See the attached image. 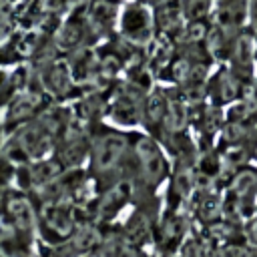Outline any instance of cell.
<instances>
[{"instance_id":"6da1fadb","label":"cell","mask_w":257,"mask_h":257,"mask_svg":"<svg viewBox=\"0 0 257 257\" xmlns=\"http://www.w3.org/2000/svg\"><path fill=\"white\" fill-rule=\"evenodd\" d=\"M133 133L135 131L118 128L106 120L90 124V155L86 171L96 183V193L120 179H128Z\"/></svg>"},{"instance_id":"7a4b0ae2","label":"cell","mask_w":257,"mask_h":257,"mask_svg":"<svg viewBox=\"0 0 257 257\" xmlns=\"http://www.w3.org/2000/svg\"><path fill=\"white\" fill-rule=\"evenodd\" d=\"M173 171L175 165L161 141L145 131H135L128 163V179L135 187V203L157 199L159 189L173 177Z\"/></svg>"},{"instance_id":"3957f363","label":"cell","mask_w":257,"mask_h":257,"mask_svg":"<svg viewBox=\"0 0 257 257\" xmlns=\"http://www.w3.org/2000/svg\"><path fill=\"white\" fill-rule=\"evenodd\" d=\"M116 34L139 50H147L157 40L155 12L139 0H124Z\"/></svg>"},{"instance_id":"277c9868","label":"cell","mask_w":257,"mask_h":257,"mask_svg":"<svg viewBox=\"0 0 257 257\" xmlns=\"http://www.w3.org/2000/svg\"><path fill=\"white\" fill-rule=\"evenodd\" d=\"M249 88L251 86L245 84L229 66L217 64L209 74V80L205 86V98L213 106L229 108L231 104L239 102L249 92Z\"/></svg>"},{"instance_id":"5b68a950","label":"cell","mask_w":257,"mask_h":257,"mask_svg":"<svg viewBox=\"0 0 257 257\" xmlns=\"http://www.w3.org/2000/svg\"><path fill=\"white\" fill-rule=\"evenodd\" d=\"M255 54H257V30L247 26L243 28L225 60V66H229L245 84H255Z\"/></svg>"},{"instance_id":"8992f818","label":"cell","mask_w":257,"mask_h":257,"mask_svg":"<svg viewBox=\"0 0 257 257\" xmlns=\"http://www.w3.org/2000/svg\"><path fill=\"white\" fill-rule=\"evenodd\" d=\"M249 4L251 0H215L211 22L239 32L249 26Z\"/></svg>"},{"instance_id":"52a82bcc","label":"cell","mask_w":257,"mask_h":257,"mask_svg":"<svg viewBox=\"0 0 257 257\" xmlns=\"http://www.w3.org/2000/svg\"><path fill=\"white\" fill-rule=\"evenodd\" d=\"M249 26L257 30V0H251L249 4Z\"/></svg>"},{"instance_id":"ba28073f","label":"cell","mask_w":257,"mask_h":257,"mask_svg":"<svg viewBox=\"0 0 257 257\" xmlns=\"http://www.w3.org/2000/svg\"><path fill=\"white\" fill-rule=\"evenodd\" d=\"M253 86L257 88V54H255V84Z\"/></svg>"}]
</instances>
